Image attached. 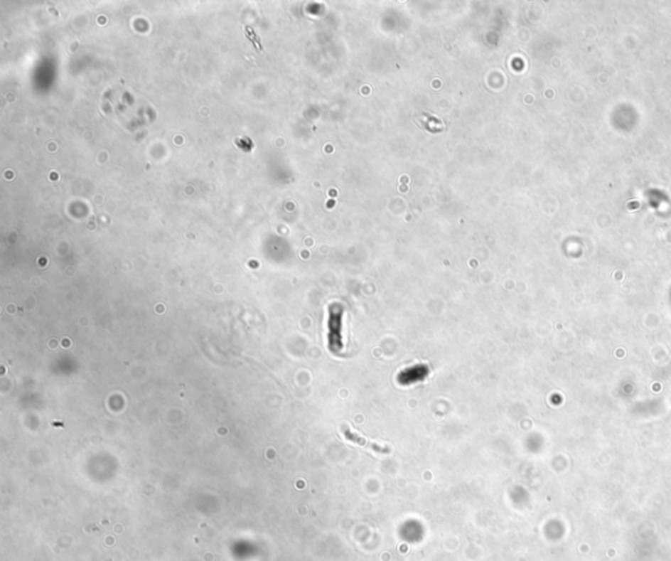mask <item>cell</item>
Masks as SVG:
<instances>
[{"label": "cell", "mask_w": 671, "mask_h": 561, "mask_svg": "<svg viewBox=\"0 0 671 561\" xmlns=\"http://www.w3.org/2000/svg\"><path fill=\"white\" fill-rule=\"evenodd\" d=\"M341 320L337 316L329 319V349L338 352L343 349L341 343Z\"/></svg>", "instance_id": "cell-1"}]
</instances>
